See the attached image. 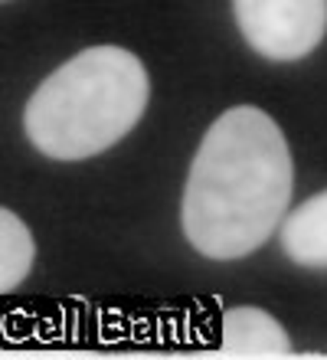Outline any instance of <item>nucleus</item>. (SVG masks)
Returning a JSON list of instances; mask_svg holds the SVG:
<instances>
[{
  "label": "nucleus",
  "mask_w": 327,
  "mask_h": 360,
  "mask_svg": "<svg viewBox=\"0 0 327 360\" xmlns=\"http://www.w3.org/2000/svg\"><path fill=\"white\" fill-rule=\"evenodd\" d=\"M295 167L281 128L255 105L210 124L190 164L180 223L206 259H243L275 233L291 200Z\"/></svg>",
  "instance_id": "1"
},
{
  "label": "nucleus",
  "mask_w": 327,
  "mask_h": 360,
  "mask_svg": "<svg viewBox=\"0 0 327 360\" xmlns=\"http://www.w3.org/2000/svg\"><path fill=\"white\" fill-rule=\"evenodd\" d=\"M148 69L122 46H89L30 95L23 128L39 154L85 161L118 144L148 108Z\"/></svg>",
  "instance_id": "2"
},
{
  "label": "nucleus",
  "mask_w": 327,
  "mask_h": 360,
  "mask_svg": "<svg viewBox=\"0 0 327 360\" xmlns=\"http://www.w3.org/2000/svg\"><path fill=\"white\" fill-rule=\"evenodd\" d=\"M233 13L245 43L271 63L304 59L327 33V0H233Z\"/></svg>",
  "instance_id": "3"
},
{
  "label": "nucleus",
  "mask_w": 327,
  "mask_h": 360,
  "mask_svg": "<svg viewBox=\"0 0 327 360\" xmlns=\"http://www.w3.org/2000/svg\"><path fill=\"white\" fill-rule=\"evenodd\" d=\"M219 354L233 357H291V341L269 311L229 308L219 324Z\"/></svg>",
  "instance_id": "4"
},
{
  "label": "nucleus",
  "mask_w": 327,
  "mask_h": 360,
  "mask_svg": "<svg viewBox=\"0 0 327 360\" xmlns=\"http://www.w3.org/2000/svg\"><path fill=\"white\" fill-rule=\"evenodd\" d=\"M281 249L301 269L327 272V190L281 219Z\"/></svg>",
  "instance_id": "5"
},
{
  "label": "nucleus",
  "mask_w": 327,
  "mask_h": 360,
  "mask_svg": "<svg viewBox=\"0 0 327 360\" xmlns=\"http://www.w3.org/2000/svg\"><path fill=\"white\" fill-rule=\"evenodd\" d=\"M37 259V243L27 223L0 207V295L13 292L33 269Z\"/></svg>",
  "instance_id": "6"
}]
</instances>
